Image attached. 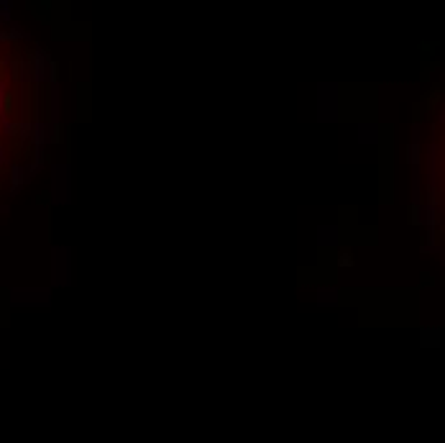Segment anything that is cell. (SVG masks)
Segmentation results:
<instances>
[{
	"mask_svg": "<svg viewBox=\"0 0 445 443\" xmlns=\"http://www.w3.org/2000/svg\"><path fill=\"white\" fill-rule=\"evenodd\" d=\"M440 123H445V108L440 110Z\"/></svg>",
	"mask_w": 445,
	"mask_h": 443,
	"instance_id": "1",
	"label": "cell"
},
{
	"mask_svg": "<svg viewBox=\"0 0 445 443\" xmlns=\"http://www.w3.org/2000/svg\"><path fill=\"white\" fill-rule=\"evenodd\" d=\"M0 162H3V154H0Z\"/></svg>",
	"mask_w": 445,
	"mask_h": 443,
	"instance_id": "2",
	"label": "cell"
}]
</instances>
